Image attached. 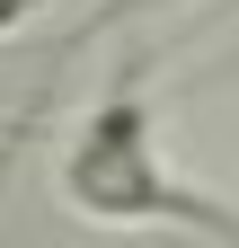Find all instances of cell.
<instances>
[{"label":"cell","mask_w":239,"mask_h":248,"mask_svg":"<svg viewBox=\"0 0 239 248\" xmlns=\"http://www.w3.org/2000/svg\"><path fill=\"white\" fill-rule=\"evenodd\" d=\"M53 195H62V213H80L98 231L177 222V231H204V239L239 248V213L213 204L195 177H168L160 142H151V107L133 89H115V98H98L80 115V133L62 142V169H53Z\"/></svg>","instance_id":"obj_1"},{"label":"cell","mask_w":239,"mask_h":248,"mask_svg":"<svg viewBox=\"0 0 239 248\" xmlns=\"http://www.w3.org/2000/svg\"><path fill=\"white\" fill-rule=\"evenodd\" d=\"M45 9H53V0H0V36H18V27H36Z\"/></svg>","instance_id":"obj_2"}]
</instances>
